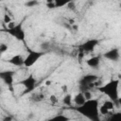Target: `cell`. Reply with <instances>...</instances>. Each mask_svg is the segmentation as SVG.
Returning <instances> with one entry per match:
<instances>
[{
  "mask_svg": "<svg viewBox=\"0 0 121 121\" xmlns=\"http://www.w3.org/2000/svg\"><path fill=\"white\" fill-rule=\"evenodd\" d=\"M70 108L81 115L85 116L91 121H101L100 120V113H99V104L98 100L95 98H91L86 100V102L81 106H76Z\"/></svg>",
  "mask_w": 121,
  "mask_h": 121,
  "instance_id": "cell-1",
  "label": "cell"
},
{
  "mask_svg": "<svg viewBox=\"0 0 121 121\" xmlns=\"http://www.w3.org/2000/svg\"><path fill=\"white\" fill-rule=\"evenodd\" d=\"M107 121H121V112H117L112 113L107 118Z\"/></svg>",
  "mask_w": 121,
  "mask_h": 121,
  "instance_id": "cell-16",
  "label": "cell"
},
{
  "mask_svg": "<svg viewBox=\"0 0 121 121\" xmlns=\"http://www.w3.org/2000/svg\"><path fill=\"white\" fill-rule=\"evenodd\" d=\"M24 60H25V58H24L22 55L17 54V55H14L13 57H11L8 61H9L10 64L14 65V66L20 67V66H23V65H24Z\"/></svg>",
  "mask_w": 121,
  "mask_h": 121,
  "instance_id": "cell-11",
  "label": "cell"
},
{
  "mask_svg": "<svg viewBox=\"0 0 121 121\" xmlns=\"http://www.w3.org/2000/svg\"><path fill=\"white\" fill-rule=\"evenodd\" d=\"M115 104L111 100H106L102 106L99 107V113L101 114H108L114 109Z\"/></svg>",
  "mask_w": 121,
  "mask_h": 121,
  "instance_id": "cell-10",
  "label": "cell"
},
{
  "mask_svg": "<svg viewBox=\"0 0 121 121\" xmlns=\"http://www.w3.org/2000/svg\"><path fill=\"white\" fill-rule=\"evenodd\" d=\"M98 43H99V40H97V39H89V40L85 41L78 47L80 55L93 52Z\"/></svg>",
  "mask_w": 121,
  "mask_h": 121,
  "instance_id": "cell-6",
  "label": "cell"
},
{
  "mask_svg": "<svg viewBox=\"0 0 121 121\" xmlns=\"http://www.w3.org/2000/svg\"><path fill=\"white\" fill-rule=\"evenodd\" d=\"M72 96H71V95H66L65 96H64V98H63V103L66 105V106H68V107H70L71 106V104H72Z\"/></svg>",
  "mask_w": 121,
  "mask_h": 121,
  "instance_id": "cell-17",
  "label": "cell"
},
{
  "mask_svg": "<svg viewBox=\"0 0 121 121\" xmlns=\"http://www.w3.org/2000/svg\"><path fill=\"white\" fill-rule=\"evenodd\" d=\"M86 63L91 68H96L100 64V57L99 56H94L86 60Z\"/></svg>",
  "mask_w": 121,
  "mask_h": 121,
  "instance_id": "cell-12",
  "label": "cell"
},
{
  "mask_svg": "<svg viewBox=\"0 0 121 121\" xmlns=\"http://www.w3.org/2000/svg\"><path fill=\"white\" fill-rule=\"evenodd\" d=\"M73 101H74V103H75L77 106H81V105H83V104L86 102V98H85L83 93L79 92V93H78V94L74 96Z\"/></svg>",
  "mask_w": 121,
  "mask_h": 121,
  "instance_id": "cell-13",
  "label": "cell"
},
{
  "mask_svg": "<svg viewBox=\"0 0 121 121\" xmlns=\"http://www.w3.org/2000/svg\"><path fill=\"white\" fill-rule=\"evenodd\" d=\"M119 82H120L119 79H112L108 83L97 87V90L103 93L104 95H106L109 97V100L112 101L116 106L120 105V98H119V92H118Z\"/></svg>",
  "mask_w": 121,
  "mask_h": 121,
  "instance_id": "cell-2",
  "label": "cell"
},
{
  "mask_svg": "<svg viewBox=\"0 0 121 121\" xmlns=\"http://www.w3.org/2000/svg\"><path fill=\"white\" fill-rule=\"evenodd\" d=\"M44 99V95L42 93V92H39V93H35L31 95V100L34 101V102H41Z\"/></svg>",
  "mask_w": 121,
  "mask_h": 121,
  "instance_id": "cell-15",
  "label": "cell"
},
{
  "mask_svg": "<svg viewBox=\"0 0 121 121\" xmlns=\"http://www.w3.org/2000/svg\"><path fill=\"white\" fill-rule=\"evenodd\" d=\"M3 21H4V23L5 24H9L10 22H12V19H11V17L9 15V14H7V13H5L4 14V18H3Z\"/></svg>",
  "mask_w": 121,
  "mask_h": 121,
  "instance_id": "cell-19",
  "label": "cell"
},
{
  "mask_svg": "<svg viewBox=\"0 0 121 121\" xmlns=\"http://www.w3.org/2000/svg\"><path fill=\"white\" fill-rule=\"evenodd\" d=\"M1 93H2V88H1V86H0V95H1Z\"/></svg>",
  "mask_w": 121,
  "mask_h": 121,
  "instance_id": "cell-23",
  "label": "cell"
},
{
  "mask_svg": "<svg viewBox=\"0 0 121 121\" xmlns=\"http://www.w3.org/2000/svg\"><path fill=\"white\" fill-rule=\"evenodd\" d=\"M44 54H45V52H43V51L29 50L27 56L24 60V66H26V67H31V66H33L37 62V60H40Z\"/></svg>",
  "mask_w": 121,
  "mask_h": 121,
  "instance_id": "cell-5",
  "label": "cell"
},
{
  "mask_svg": "<svg viewBox=\"0 0 121 121\" xmlns=\"http://www.w3.org/2000/svg\"><path fill=\"white\" fill-rule=\"evenodd\" d=\"M104 58L110 60H112V61H118L119 59H120V51H119V48L117 47H114V48H112L111 50L107 51L104 55H103Z\"/></svg>",
  "mask_w": 121,
  "mask_h": 121,
  "instance_id": "cell-9",
  "label": "cell"
},
{
  "mask_svg": "<svg viewBox=\"0 0 121 121\" xmlns=\"http://www.w3.org/2000/svg\"><path fill=\"white\" fill-rule=\"evenodd\" d=\"M98 80V76L94 75V74H87L84 75L80 80H79V89L80 92H86V91H90L92 88H94L95 86H96Z\"/></svg>",
  "mask_w": 121,
  "mask_h": 121,
  "instance_id": "cell-3",
  "label": "cell"
},
{
  "mask_svg": "<svg viewBox=\"0 0 121 121\" xmlns=\"http://www.w3.org/2000/svg\"><path fill=\"white\" fill-rule=\"evenodd\" d=\"M8 49H9V46H8L7 43H0V55L2 53H5Z\"/></svg>",
  "mask_w": 121,
  "mask_h": 121,
  "instance_id": "cell-18",
  "label": "cell"
},
{
  "mask_svg": "<svg viewBox=\"0 0 121 121\" xmlns=\"http://www.w3.org/2000/svg\"><path fill=\"white\" fill-rule=\"evenodd\" d=\"M19 83L25 87V93L24 94H26V93H29L35 89L37 79L35 78V77L33 75H29L26 78H25L24 79H22Z\"/></svg>",
  "mask_w": 121,
  "mask_h": 121,
  "instance_id": "cell-8",
  "label": "cell"
},
{
  "mask_svg": "<svg viewBox=\"0 0 121 121\" xmlns=\"http://www.w3.org/2000/svg\"><path fill=\"white\" fill-rule=\"evenodd\" d=\"M15 72L12 70H4L0 71V78L5 82V84L9 87L10 92H13V81H14Z\"/></svg>",
  "mask_w": 121,
  "mask_h": 121,
  "instance_id": "cell-7",
  "label": "cell"
},
{
  "mask_svg": "<svg viewBox=\"0 0 121 121\" xmlns=\"http://www.w3.org/2000/svg\"><path fill=\"white\" fill-rule=\"evenodd\" d=\"M5 31L7 33H9V35H11L12 37H14L15 39H17L18 41L25 42L26 33H25L24 26H23V22H20L18 24H15V26H12V27H10V28H6Z\"/></svg>",
  "mask_w": 121,
  "mask_h": 121,
  "instance_id": "cell-4",
  "label": "cell"
},
{
  "mask_svg": "<svg viewBox=\"0 0 121 121\" xmlns=\"http://www.w3.org/2000/svg\"><path fill=\"white\" fill-rule=\"evenodd\" d=\"M50 100H51L52 103H56V102L58 101V99H57V97H56L55 95H51V96H50Z\"/></svg>",
  "mask_w": 121,
  "mask_h": 121,
  "instance_id": "cell-21",
  "label": "cell"
},
{
  "mask_svg": "<svg viewBox=\"0 0 121 121\" xmlns=\"http://www.w3.org/2000/svg\"><path fill=\"white\" fill-rule=\"evenodd\" d=\"M2 121H12V117H11V116H9V115L5 116V117L3 118V120H2Z\"/></svg>",
  "mask_w": 121,
  "mask_h": 121,
  "instance_id": "cell-22",
  "label": "cell"
},
{
  "mask_svg": "<svg viewBox=\"0 0 121 121\" xmlns=\"http://www.w3.org/2000/svg\"><path fill=\"white\" fill-rule=\"evenodd\" d=\"M44 121H69V117L64 115V114H57L47 120H44Z\"/></svg>",
  "mask_w": 121,
  "mask_h": 121,
  "instance_id": "cell-14",
  "label": "cell"
},
{
  "mask_svg": "<svg viewBox=\"0 0 121 121\" xmlns=\"http://www.w3.org/2000/svg\"><path fill=\"white\" fill-rule=\"evenodd\" d=\"M38 4H39V3L36 2V1H31V2H26V6L32 8V7H34L35 5H38Z\"/></svg>",
  "mask_w": 121,
  "mask_h": 121,
  "instance_id": "cell-20",
  "label": "cell"
}]
</instances>
